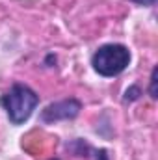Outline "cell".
I'll list each match as a JSON object with an SVG mask.
<instances>
[{"label": "cell", "instance_id": "52a82bcc", "mask_svg": "<svg viewBox=\"0 0 158 160\" xmlns=\"http://www.w3.org/2000/svg\"><path fill=\"white\" fill-rule=\"evenodd\" d=\"M97 160H108V155H106V151H104V149L97 151Z\"/></svg>", "mask_w": 158, "mask_h": 160}, {"label": "cell", "instance_id": "7a4b0ae2", "mask_svg": "<svg viewBox=\"0 0 158 160\" xmlns=\"http://www.w3.org/2000/svg\"><path fill=\"white\" fill-rule=\"evenodd\" d=\"M93 71L101 77H117L130 65V50L125 45L108 43L99 47L91 56Z\"/></svg>", "mask_w": 158, "mask_h": 160}, {"label": "cell", "instance_id": "ba28073f", "mask_svg": "<svg viewBox=\"0 0 158 160\" xmlns=\"http://www.w3.org/2000/svg\"><path fill=\"white\" fill-rule=\"evenodd\" d=\"M52 160H58V158H52Z\"/></svg>", "mask_w": 158, "mask_h": 160}, {"label": "cell", "instance_id": "277c9868", "mask_svg": "<svg viewBox=\"0 0 158 160\" xmlns=\"http://www.w3.org/2000/svg\"><path fill=\"white\" fill-rule=\"evenodd\" d=\"M140 95H141V89H140L138 86H132V88H128V89H126V93H125V101H128V102L138 101V99H140Z\"/></svg>", "mask_w": 158, "mask_h": 160}, {"label": "cell", "instance_id": "8992f818", "mask_svg": "<svg viewBox=\"0 0 158 160\" xmlns=\"http://www.w3.org/2000/svg\"><path fill=\"white\" fill-rule=\"evenodd\" d=\"M134 4H140V6H155L156 0H132Z\"/></svg>", "mask_w": 158, "mask_h": 160}, {"label": "cell", "instance_id": "6da1fadb", "mask_svg": "<svg viewBox=\"0 0 158 160\" xmlns=\"http://www.w3.org/2000/svg\"><path fill=\"white\" fill-rule=\"evenodd\" d=\"M37 104H39V95L24 84H13L11 89L0 97V106H4L13 125L26 123L34 114V110L37 108Z\"/></svg>", "mask_w": 158, "mask_h": 160}, {"label": "cell", "instance_id": "3957f363", "mask_svg": "<svg viewBox=\"0 0 158 160\" xmlns=\"http://www.w3.org/2000/svg\"><path fill=\"white\" fill-rule=\"evenodd\" d=\"M82 110V104L77 99H63L58 102L48 104L45 110H41L39 119L45 125L56 123V121H67V119H75Z\"/></svg>", "mask_w": 158, "mask_h": 160}, {"label": "cell", "instance_id": "5b68a950", "mask_svg": "<svg viewBox=\"0 0 158 160\" xmlns=\"http://www.w3.org/2000/svg\"><path fill=\"white\" fill-rule=\"evenodd\" d=\"M156 77H158V69L155 67L153 69V73H151V88H149V93H151V97L153 99H156L158 97V91H156Z\"/></svg>", "mask_w": 158, "mask_h": 160}]
</instances>
